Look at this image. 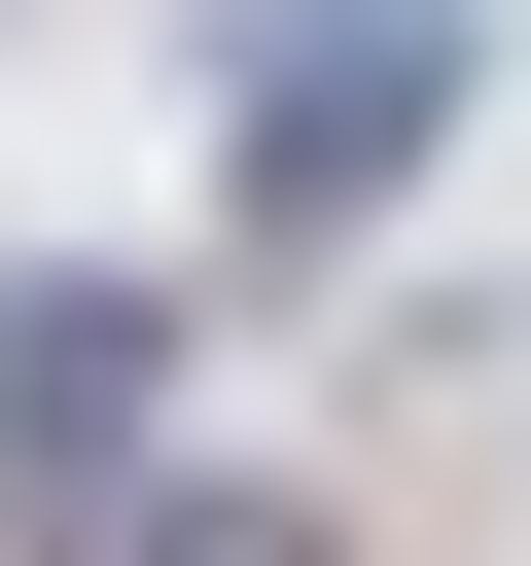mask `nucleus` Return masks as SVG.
Wrapping results in <instances>:
<instances>
[{
  "mask_svg": "<svg viewBox=\"0 0 531 566\" xmlns=\"http://www.w3.org/2000/svg\"><path fill=\"white\" fill-rule=\"evenodd\" d=\"M460 142V0H248V71H212V177H248V248L319 283L389 177Z\"/></svg>",
  "mask_w": 531,
  "mask_h": 566,
  "instance_id": "obj_1",
  "label": "nucleus"
},
{
  "mask_svg": "<svg viewBox=\"0 0 531 566\" xmlns=\"http://www.w3.org/2000/svg\"><path fill=\"white\" fill-rule=\"evenodd\" d=\"M142 389H177V283H106V248H71V283H0V495H35V531H71V495H142Z\"/></svg>",
  "mask_w": 531,
  "mask_h": 566,
  "instance_id": "obj_2",
  "label": "nucleus"
},
{
  "mask_svg": "<svg viewBox=\"0 0 531 566\" xmlns=\"http://www.w3.org/2000/svg\"><path fill=\"white\" fill-rule=\"evenodd\" d=\"M106 566H354V531H319L283 460H142V531H106Z\"/></svg>",
  "mask_w": 531,
  "mask_h": 566,
  "instance_id": "obj_3",
  "label": "nucleus"
}]
</instances>
